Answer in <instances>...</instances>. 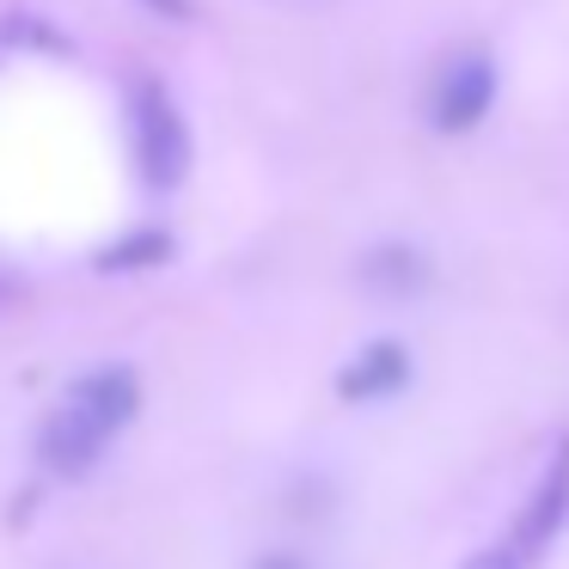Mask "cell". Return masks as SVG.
Here are the masks:
<instances>
[{"label":"cell","mask_w":569,"mask_h":569,"mask_svg":"<svg viewBox=\"0 0 569 569\" xmlns=\"http://www.w3.org/2000/svg\"><path fill=\"white\" fill-rule=\"evenodd\" d=\"M136 160H141V178L153 190H172L178 178L190 172V136H184V117L172 111L153 80L136 87Z\"/></svg>","instance_id":"1"},{"label":"cell","mask_w":569,"mask_h":569,"mask_svg":"<svg viewBox=\"0 0 569 569\" xmlns=\"http://www.w3.org/2000/svg\"><path fill=\"white\" fill-rule=\"evenodd\" d=\"M569 527V435L557 441V453H551V466L539 471V483H532V496L520 502V515H515V532H508V551L527 563V557H539V551H551L557 545V532Z\"/></svg>","instance_id":"2"},{"label":"cell","mask_w":569,"mask_h":569,"mask_svg":"<svg viewBox=\"0 0 569 569\" xmlns=\"http://www.w3.org/2000/svg\"><path fill=\"white\" fill-rule=\"evenodd\" d=\"M490 99H496V68H490V56H459V62L441 74V87H435L429 117H435V129H441V136H466V129L483 123Z\"/></svg>","instance_id":"3"},{"label":"cell","mask_w":569,"mask_h":569,"mask_svg":"<svg viewBox=\"0 0 569 569\" xmlns=\"http://www.w3.org/2000/svg\"><path fill=\"white\" fill-rule=\"evenodd\" d=\"M405 386H410V349L392 343V337L368 343L343 373H337V398H343V405H380V398L405 392Z\"/></svg>","instance_id":"4"},{"label":"cell","mask_w":569,"mask_h":569,"mask_svg":"<svg viewBox=\"0 0 569 569\" xmlns=\"http://www.w3.org/2000/svg\"><path fill=\"white\" fill-rule=\"evenodd\" d=\"M68 410H80V417L99 422L104 435H117L141 410V386H136V373H129V368H99V373H87V380H74Z\"/></svg>","instance_id":"5"},{"label":"cell","mask_w":569,"mask_h":569,"mask_svg":"<svg viewBox=\"0 0 569 569\" xmlns=\"http://www.w3.org/2000/svg\"><path fill=\"white\" fill-rule=\"evenodd\" d=\"M104 441H111V435H104L99 422H87L80 410H68V405H62L50 422H43L38 453H43V466H50V471H62V478H80V471L99 466Z\"/></svg>","instance_id":"6"},{"label":"cell","mask_w":569,"mask_h":569,"mask_svg":"<svg viewBox=\"0 0 569 569\" xmlns=\"http://www.w3.org/2000/svg\"><path fill=\"white\" fill-rule=\"evenodd\" d=\"M361 276H368L373 288H386V295H410V288L429 282V263H422L417 251H405V246H386V251H373V258L361 263Z\"/></svg>","instance_id":"7"},{"label":"cell","mask_w":569,"mask_h":569,"mask_svg":"<svg viewBox=\"0 0 569 569\" xmlns=\"http://www.w3.org/2000/svg\"><path fill=\"white\" fill-rule=\"evenodd\" d=\"M166 258H172V239H166L160 227H141V233L117 239L99 263H104V270H148V263H166Z\"/></svg>","instance_id":"8"},{"label":"cell","mask_w":569,"mask_h":569,"mask_svg":"<svg viewBox=\"0 0 569 569\" xmlns=\"http://www.w3.org/2000/svg\"><path fill=\"white\" fill-rule=\"evenodd\" d=\"M459 569H520V557L508 551V545H490V551H471Z\"/></svg>","instance_id":"9"},{"label":"cell","mask_w":569,"mask_h":569,"mask_svg":"<svg viewBox=\"0 0 569 569\" xmlns=\"http://www.w3.org/2000/svg\"><path fill=\"white\" fill-rule=\"evenodd\" d=\"M153 13H166V19H184L190 13V0H148Z\"/></svg>","instance_id":"10"},{"label":"cell","mask_w":569,"mask_h":569,"mask_svg":"<svg viewBox=\"0 0 569 569\" xmlns=\"http://www.w3.org/2000/svg\"><path fill=\"white\" fill-rule=\"evenodd\" d=\"M258 569H307V563H300V557H288V551H276V557H263Z\"/></svg>","instance_id":"11"}]
</instances>
